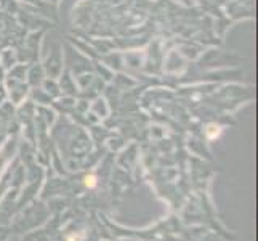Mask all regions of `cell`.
Instances as JSON below:
<instances>
[{
  "mask_svg": "<svg viewBox=\"0 0 258 241\" xmlns=\"http://www.w3.org/2000/svg\"><path fill=\"white\" fill-rule=\"evenodd\" d=\"M87 185L93 187V185H95V179H93V177H87Z\"/></svg>",
  "mask_w": 258,
  "mask_h": 241,
  "instance_id": "6da1fadb",
  "label": "cell"
}]
</instances>
